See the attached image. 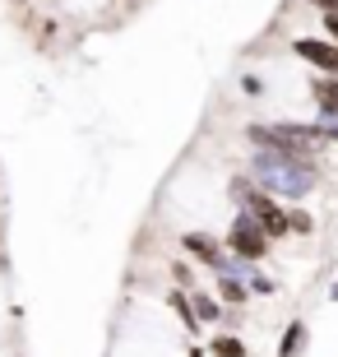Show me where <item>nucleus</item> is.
Wrapping results in <instances>:
<instances>
[{
	"instance_id": "obj_1",
	"label": "nucleus",
	"mask_w": 338,
	"mask_h": 357,
	"mask_svg": "<svg viewBox=\"0 0 338 357\" xmlns=\"http://www.w3.org/2000/svg\"><path fill=\"white\" fill-rule=\"evenodd\" d=\"M250 181L264 185L269 195L283 199H306L320 181V162L315 158H287V153H273V149H260L250 158Z\"/></svg>"
},
{
	"instance_id": "obj_2",
	"label": "nucleus",
	"mask_w": 338,
	"mask_h": 357,
	"mask_svg": "<svg viewBox=\"0 0 338 357\" xmlns=\"http://www.w3.org/2000/svg\"><path fill=\"white\" fill-rule=\"evenodd\" d=\"M269 232H264L260 227V218H255V213H236L232 218V227H227V251L236 255V260H246V265H255V260H264V255H269Z\"/></svg>"
},
{
	"instance_id": "obj_3",
	"label": "nucleus",
	"mask_w": 338,
	"mask_h": 357,
	"mask_svg": "<svg viewBox=\"0 0 338 357\" xmlns=\"http://www.w3.org/2000/svg\"><path fill=\"white\" fill-rule=\"evenodd\" d=\"M181 246L190 255H195L204 269H213V274H250L246 260H236V255H227L213 237H204V232H181Z\"/></svg>"
},
{
	"instance_id": "obj_4",
	"label": "nucleus",
	"mask_w": 338,
	"mask_h": 357,
	"mask_svg": "<svg viewBox=\"0 0 338 357\" xmlns=\"http://www.w3.org/2000/svg\"><path fill=\"white\" fill-rule=\"evenodd\" d=\"M292 52H297L306 66H315L320 75H338V42L334 38H297Z\"/></svg>"
},
{
	"instance_id": "obj_5",
	"label": "nucleus",
	"mask_w": 338,
	"mask_h": 357,
	"mask_svg": "<svg viewBox=\"0 0 338 357\" xmlns=\"http://www.w3.org/2000/svg\"><path fill=\"white\" fill-rule=\"evenodd\" d=\"M311 102L325 121H338V75H320L311 79Z\"/></svg>"
},
{
	"instance_id": "obj_6",
	"label": "nucleus",
	"mask_w": 338,
	"mask_h": 357,
	"mask_svg": "<svg viewBox=\"0 0 338 357\" xmlns=\"http://www.w3.org/2000/svg\"><path fill=\"white\" fill-rule=\"evenodd\" d=\"M167 306L176 311V320H181L185 330H199V325H204V320H199V311H195V302L185 297V288H171L167 292Z\"/></svg>"
},
{
	"instance_id": "obj_7",
	"label": "nucleus",
	"mask_w": 338,
	"mask_h": 357,
	"mask_svg": "<svg viewBox=\"0 0 338 357\" xmlns=\"http://www.w3.org/2000/svg\"><path fill=\"white\" fill-rule=\"evenodd\" d=\"M218 297L232 302V306H241V302H250V283H241L236 274H218Z\"/></svg>"
},
{
	"instance_id": "obj_8",
	"label": "nucleus",
	"mask_w": 338,
	"mask_h": 357,
	"mask_svg": "<svg viewBox=\"0 0 338 357\" xmlns=\"http://www.w3.org/2000/svg\"><path fill=\"white\" fill-rule=\"evenodd\" d=\"M301 348H306V325H301V320H292V325H287V334H283V344H278V357H297Z\"/></svg>"
},
{
	"instance_id": "obj_9",
	"label": "nucleus",
	"mask_w": 338,
	"mask_h": 357,
	"mask_svg": "<svg viewBox=\"0 0 338 357\" xmlns=\"http://www.w3.org/2000/svg\"><path fill=\"white\" fill-rule=\"evenodd\" d=\"M190 302H195V311H199V320H204V325H218V320H222V306H218V297H208V292H195Z\"/></svg>"
},
{
	"instance_id": "obj_10",
	"label": "nucleus",
	"mask_w": 338,
	"mask_h": 357,
	"mask_svg": "<svg viewBox=\"0 0 338 357\" xmlns=\"http://www.w3.org/2000/svg\"><path fill=\"white\" fill-rule=\"evenodd\" d=\"M208 348H213V357H246V344H241L236 334H218Z\"/></svg>"
},
{
	"instance_id": "obj_11",
	"label": "nucleus",
	"mask_w": 338,
	"mask_h": 357,
	"mask_svg": "<svg viewBox=\"0 0 338 357\" xmlns=\"http://www.w3.org/2000/svg\"><path fill=\"white\" fill-rule=\"evenodd\" d=\"M287 213H292V237H311L315 232V218L306 209H287Z\"/></svg>"
},
{
	"instance_id": "obj_12",
	"label": "nucleus",
	"mask_w": 338,
	"mask_h": 357,
	"mask_svg": "<svg viewBox=\"0 0 338 357\" xmlns=\"http://www.w3.org/2000/svg\"><path fill=\"white\" fill-rule=\"evenodd\" d=\"M171 278H176V288H195V265L176 260V265H171Z\"/></svg>"
},
{
	"instance_id": "obj_13",
	"label": "nucleus",
	"mask_w": 338,
	"mask_h": 357,
	"mask_svg": "<svg viewBox=\"0 0 338 357\" xmlns=\"http://www.w3.org/2000/svg\"><path fill=\"white\" fill-rule=\"evenodd\" d=\"M320 24H325V38L338 42V10H334V14H320Z\"/></svg>"
},
{
	"instance_id": "obj_14",
	"label": "nucleus",
	"mask_w": 338,
	"mask_h": 357,
	"mask_svg": "<svg viewBox=\"0 0 338 357\" xmlns=\"http://www.w3.org/2000/svg\"><path fill=\"white\" fill-rule=\"evenodd\" d=\"M250 292H273V278H264V274H250Z\"/></svg>"
},
{
	"instance_id": "obj_15",
	"label": "nucleus",
	"mask_w": 338,
	"mask_h": 357,
	"mask_svg": "<svg viewBox=\"0 0 338 357\" xmlns=\"http://www.w3.org/2000/svg\"><path fill=\"white\" fill-rule=\"evenodd\" d=\"M241 89H246V93H250V98H260V93H264V84H260V79H255V75H246V79H241Z\"/></svg>"
},
{
	"instance_id": "obj_16",
	"label": "nucleus",
	"mask_w": 338,
	"mask_h": 357,
	"mask_svg": "<svg viewBox=\"0 0 338 357\" xmlns=\"http://www.w3.org/2000/svg\"><path fill=\"white\" fill-rule=\"evenodd\" d=\"M306 5H315L320 14H334V10H338V0H306Z\"/></svg>"
},
{
	"instance_id": "obj_17",
	"label": "nucleus",
	"mask_w": 338,
	"mask_h": 357,
	"mask_svg": "<svg viewBox=\"0 0 338 357\" xmlns=\"http://www.w3.org/2000/svg\"><path fill=\"white\" fill-rule=\"evenodd\" d=\"M329 139H334V144H338V121H329Z\"/></svg>"
},
{
	"instance_id": "obj_18",
	"label": "nucleus",
	"mask_w": 338,
	"mask_h": 357,
	"mask_svg": "<svg viewBox=\"0 0 338 357\" xmlns=\"http://www.w3.org/2000/svg\"><path fill=\"white\" fill-rule=\"evenodd\" d=\"M190 357H204V348H199V344H195V348H190Z\"/></svg>"
}]
</instances>
